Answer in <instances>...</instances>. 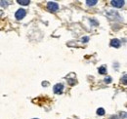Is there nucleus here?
Masks as SVG:
<instances>
[{"instance_id": "5", "label": "nucleus", "mask_w": 127, "mask_h": 119, "mask_svg": "<svg viewBox=\"0 0 127 119\" xmlns=\"http://www.w3.org/2000/svg\"><path fill=\"white\" fill-rule=\"evenodd\" d=\"M120 45H121V43H120V41L118 39H112L111 41V46L114 47V48H119Z\"/></svg>"}, {"instance_id": "8", "label": "nucleus", "mask_w": 127, "mask_h": 119, "mask_svg": "<svg viewBox=\"0 0 127 119\" xmlns=\"http://www.w3.org/2000/svg\"><path fill=\"white\" fill-rule=\"evenodd\" d=\"M17 2L21 5H29L30 4V0H18Z\"/></svg>"}, {"instance_id": "2", "label": "nucleus", "mask_w": 127, "mask_h": 119, "mask_svg": "<svg viewBox=\"0 0 127 119\" xmlns=\"http://www.w3.org/2000/svg\"><path fill=\"white\" fill-rule=\"evenodd\" d=\"M26 15H27V12L25 9H19L15 14V17H16L17 20H22L26 17Z\"/></svg>"}, {"instance_id": "3", "label": "nucleus", "mask_w": 127, "mask_h": 119, "mask_svg": "<svg viewBox=\"0 0 127 119\" xmlns=\"http://www.w3.org/2000/svg\"><path fill=\"white\" fill-rule=\"evenodd\" d=\"M54 93L55 94H62L63 93V90H64V85L61 84V83H58L54 86Z\"/></svg>"}, {"instance_id": "1", "label": "nucleus", "mask_w": 127, "mask_h": 119, "mask_svg": "<svg viewBox=\"0 0 127 119\" xmlns=\"http://www.w3.org/2000/svg\"><path fill=\"white\" fill-rule=\"evenodd\" d=\"M47 8H48V10L51 11V12H56V11H58V9H59V5H58V3H56V2L50 1V2H48Z\"/></svg>"}, {"instance_id": "17", "label": "nucleus", "mask_w": 127, "mask_h": 119, "mask_svg": "<svg viewBox=\"0 0 127 119\" xmlns=\"http://www.w3.org/2000/svg\"><path fill=\"white\" fill-rule=\"evenodd\" d=\"M90 22H91V23H93V24H95V25H98V23H97L96 21H94V20H91Z\"/></svg>"}, {"instance_id": "18", "label": "nucleus", "mask_w": 127, "mask_h": 119, "mask_svg": "<svg viewBox=\"0 0 127 119\" xmlns=\"http://www.w3.org/2000/svg\"><path fill=\"white\" fill-rule=\"evenodd\" d=\"M33 119H37V118H33Z\"/></svg>"}, {"instance_id": "13", "label": "nucleus", "mask_w": 127, "mask_h": 119, "mask_svg": "<svg viewBox=\"0 0 127 119\" xmlns=\"http://www.w3.org/2000/svg\"><path fill=\"white\" fill-rule=\"evenodd\" d=\"M105 82H106V83H108V84H109V83H111V77H108V78H106V79H105Z\"/></svg>"}, {"instance_id": "15", "label": "nucleus", "mask_w": 127, "mask_h": 119, "mask_svg": "<svg viewBox=\"0 0 127 119\" xmlns=\"http://www.w3.org/2000/svg\"><path fill=\"white\" fill-rule=\"evenodd\" d=\"M110 119H118V117H117L116 115H114V116L112 115V116H111V118H110Z\"/></svg>"}, {"instance_id": "6", "label": "nucleus", "mask_w": 127, "mask_h": 119, "mask_svg": "<svg viewBox=\"0 0 127 119\" xmlns=\"http://www.w3.org/2000/svg\"><path fill=\"white\" fill-rule=\"evenodd\" d=\"M86 3H87L88 6H94V5H96L98 3V1L97 0H87Z\"/></svg>"}, {"instance_id": "16", "label": "nucleus", "mask_w": 127, "mask_h": 119, "mask_svg": "<svg viewBox=\"0 0 127 119\" xmlns=\"http://www.w3.org/2000/svg\"><path fill=\"white\" fill-rule=\"evenodd\" d=\"M42 86H48V82H42Z\"/></svg>"}, {"instance_id": "10", "label": "nucleus", "mask_w": 127, "mask_h": 119, "mask_svg": "<svg viewBox=\"0 0 127 119\" xmlns=\"http://www.w3.org/2000/svg\"><path fill=\"white\" fill-rule=\"evenodd\" d=\"M0 6H2V7H7V6H8V2H7V1H0Z\"/></svg>"}, {"instance_id": "9", "label": "nucleus", "mask_w": 127, "mask_h": 119, "mask_svg": "<svg viewBox=\"0 0 127 119\" xmlns=\"http://www.w3.org/2000/svg\"><path fill=\"white\" fill-rule=\"evenodd\" d=\"M97 114L98 115H104L105 114V109L104 108H98L97 109Z\"/></svg>"}, {"instance_id": "7", "label": "nucleus", "mask_w": 127, "mask_h": 119, "mask_svg": "<svg viewBox=\"0 0 127 119\" xmlns=\"http://www.w3.org/2000/svg\"><path fill=\"white\" fill-rule=\"evenodd\" d=\"M99 73H100V74H106V73H107V68H106L105 66L99 67Z\"/></svg>"}, {"instance_id": "11", "label": "nucleus", "mask_w": 127, "mask_h": 119, "mask_svg": "<svg viewBox=\"0 0 127 119\" xmlns=\"http://www.w3.org/2000/svg\"><path fill=\"white\" fill-rule=\"evenodd\" d=\"M67 81H68V83H69L70 85H74V84L76 83V80H75V79H68Z\"/></svg>"}, {"instance_id": "12", "label": "nucleus", "mask_w": 127, "mask_h": 119, "mask_svg": "<svg viewBox=\"0 0 127 119\" xmlns=\"http://www.w3.org/2000/svg\"><path fill=\"white\" fill-rule=\"evenodd\" d=\"M81 41H82L83 43H86V42L89 41V37H82V38H81Z\"/></svg>"}, {"instance_id": "14", "label": "nucleus", "mask_w": 127, "mask_h": 119, "mask_svg": "<svg viewBox=\"0 0 127 119\" xmlns=\"http://www.w3.org/2000/svg\"><path fill=\"white\" fill-rule=\"evenodd\" d=\"M121 81L123 82V84H125V85H126V74L123 75V79H121Z\"/></svg>"}, {"instance_id": "4", "label": "nucleus", "mask_w": 127, "mask_h": 119, "mask_svg": "<svg viewBox=\"0 0 127 119\" xmlns=\"http://www.w3.org/2000/svg\"><path fill=\"white\" fill-rule=\"evenodd\" d=\"M111 5L113 7H116V8H120L124 5V1L123 0H112L111 1Z\"/></svg>"}]
</instances>
